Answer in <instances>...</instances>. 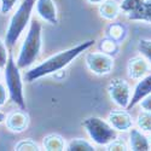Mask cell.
Wrapping results in <instances>:
<instances>
[{"label":"cell","instance_id":"6da1fadb","mask_svg":"<svg viewBox=\"0 0 151 151\" xmlns=\"http://www.w3.org/2000/svg\"><path fill=\"white\" fill-rule=\"evenodd\" d=\"M94 42H96L94 40H87V41L80 42L79 45L74 46L71 48L64 50V51H60L51 57H48L42 63H40L39 65L29 69L24 74V80L28 82H33L37 79H41L44 76H47V75L55 74L62 69H64L74 59H76L81 53H83L90 47H92Z\"/></svg>","mask_w":151,"mask_h":151},{"label":"cell","instance_id":"7a4b0ae2","mask_svg":"<svg viewBox=\"0 0 151 151\" xmlns=\"http://www.w3.org/2000/svg\"><path fill=\"white\" fill-rule=\"evenodd\" d=\"M41 33H42L41 23L36 19H33L30 22L28 34L21 46L19 53L16 60L19 69L29 68L39 58L41 53V47H42Z\"/></svg>","mask_w":151,"mask_h":151},{"label":"cell","instance_id":"3957f363","mask_svg":"<svg viewBox=\"0 0 151 151\" xmlns=\"http://www.w3.org/2000/svg\"><path fill=\"white\" fill-rule=\"evenodd\" d=\"M35 3L36 0H22V3L15 11V14L12 15L5 36V42L7 46L12 47L18 41L19 36L30 22L32 11L35 6Z\"/></svg>","mask_w":151,"mask_h":151},{"label":"cell","instance_id":"277c9868","mask_svg":"<svg viewBox=\"0 0 151 151\" xmlns=\"http://www.w3.org/2000/svg\"><path fill=\"white\" fill-rule=\"evenodd\" d=\"M5 69V81L9 91L10 99L14 102L19 109L26 110V99H24V90H23V80L21 76L19 67L15 62L14 57L10 56Z\"/></svg>","mask_w":151,"mask_h":151},{"label":"cell","instance_id":"5b68a950","mask_svg":"<svg viewBox=\"0 0 151 151\" xmlns=\"http://www.w3.org/2000/svg\"><path fill=\"white\" fill-rule=\"evenodd\" d=\"M82 126L85 127L87 134L91 138V140L93 143H96L97 145H108L109 143H111L114 139L117 138V133L116 129L112 127V126L99 119V117H88L82 122Z\"/></svg>","mask_w":151,"mask_h":151},{"label":"cell","instance_id":"8992f818","mask_svg":"<svg viewBox=\"0 0 151 151\" xmlns=\"http://www.w3.org/2000/svg\"><path fill=\"white\" fill-rule=\"evenodd\" d=\"M86 65L96 75H108L114 68V58L105 52H90L85 57Z\"/></svg>","mask_w":151,"mask_h":151},{"label":"cell","instance_id":"52a82bcc","mask_svg":"<svg viewBox=\"0 0 151 151\" xmlns=\"http://www.w3.org/2000/svg\"><path fill=\"white\" fill-rule=\"evenodd\" d=\"M108 93L111 100L122 109H127L132 97L131 86L123 79H114L108 85Z\"/></svg>","mask_w":151,"mask_h":151},{"label":"cell","instance_id":"ba28073f","mask_svg":"<svg viewBox=\"0 0 151 151\" xmlns=\"http://www.w3.org/2000/svg\"><path fill=\"white\" fill-rule=\"evenodd\" d=\"M36 12L45 22L56 26L58 23L57 7L53 0H36L35 3Z\"/></svg>","mask_w":151,"mask_h":151},{"label":"cell","instance_id":"9c48e42d","mask_svg":"<svg viewBox=\"0 0 151 151\" xmlns=\"http://www.w3.org/2000/svg\"><path fill=\"white\" fill-rule=\"evenodd\" d=\"M109 123L119 132H127L132 128V116L126 110H112L108 115Z\"/></svg>","mask_w":151,"mask_h":151},{"label":"cell","instance_id":"30bf717a","mask_svg":"<svg viewBox=\"0 0 151 151\" xmlns=\"http://www.w3.org/2000/svg\"><path fill=\"white\" fill-rule=\"evenodd\" d=\"M149 94H151V74L145 75V76L142 78L140 81L135 85L133 94L129 100V104L127 106V110H132V108H134L138 103H140Z\"/></svg>","mask_w":151,"mask_h":151},{"label":"cell","instance_id":"8fae6325","mask_svg":"<svg viewBox=\"0 0 151 151\" xmlns=\"http://www.w3.org/2000/svg\"><path fill=\"white\" fill-rule=\"evenodd\" d=\"M28 124H29V116L22 109L17 111H12L11 114L6 116V127L15 133H21L26 131L28 128Z\"/></svg>","mask_w":151,"mask_h":151},{"label":"cell","instance_id":"7c38bea8","mask_svg":"<svg viewBox=\"0 0 151 151\" xmlns=\"http://www.w3.org/2000/svg\"><path fill=\"white\" fill-rule=\"evenodd\" d=\"M149 70H150L149 62L144 57H139V56L133 57L127 63L128 76L133 80H140L149 73Z\"/></svg>","mask_w":151,"mask_h":151},{"label":"cell","instance_id":"4fadbf2b","mask_svg":"<svg viewBox=\"0 0 151 151\" xmlns=\"http://www.w3.org/2000/svg\"><path fill=\"white\" fill-rule=\"evenodd\" d=\"M150 140L138 128H132L129 133V147L133 151H147L150 150Z\"/></svg>","mask_w":151,"mask_h":151},{"label":"cell","instance_id":"5bb4252c","mask_svg":"<svg viewBox=\"0 0 151 151\" xmlns=\"http://www.w3.org/2000/svg\"><path fill=\"white\" fill-rule=\"evenodd\" d=\"M121 11L120 4L115 0H105L103 4L99 6V15L104 19L108 21H114Z\"/></svg>","mask_w":151,"mask_h":151},{"label":"cell","instance_id":"9a60e30c","mask_svg":"<svg viewBox=\"0 0 151 151\" xmlns=\"http://www.w3.org/2000/svg\"><path fill=\"white\" fill-rule=\"evenodd\" d=\"M128 19L132 21H143L151 23V0H144L143 4L127 15Z\"/></svg>","mask_w":151,"mask_h":151},{"label":"cell","instance_id":"2e32d148","mask_svg":"<svg viewBox=\"0 0 151 151\" xmlns=\"http://www.w3.org/2000/svg\"><path fill=\"white\" fill-rule=\"evenodd\" d=\"M44 149L47 151H63L65 150V142L59 134H48L42 140Z\"/></svg>","mask_w":151,"mask_h":151},{"label":"cell","instance_id":"e0dca14e","mask_svg":"<svg viewBox=\"0 0 151 151\" xmlns=\"http://www.w3.org/2000/svg\"><path fill=\"white\" fill-rule=\"evenodd\" d=\"M65 150L68 151H94L96 147L90 142L81 139V138H75V139H71L67 144Z\"/></svg>","mask_w":151,"mask_h":151},{"label":"cell","instance_id":"ac0fdd59","mask_svg":"<svg viewBox=\"0 0 151 151\" xmlns=\"http://www.w3.org/2000/svg\"><path fill=\"white\" fill-rule=\"evenodd\" d=\"M137 126L144 132H151V112L145 110L140 112L137 119Z\"/></svg>","mask_w":151,"mask_h":151},{"label":"cell","instance_id":"d6986e66","mask_svg":"<svg viewBox=\"0 0 151 151\" xmlns=\"http://www.w3.org/2000/svg\"><path fill=\"white\" fill-rule=\"evenodd\" d=\"M138 50L142 56L151 64V40L150 39H140L138 44Z\"/></svg>","mask_w":151,"mask_h":151},{"label":"cell","instance_id":"ffe728a7","mask_svg":"<svg viewBox=\"0 0 151 151\" xmlns=\"http://www.w3.org/2000/svg\"><path fill=\"white\" fill-rule=\"evenodd\" d=\"M143 1L144 0H122V3L120 4L121 11L128 15L139 7L143 4Z\"/></svg>","mask_w":151,"mask_h":151},{"label":"cell","instance_id":"44dd1931","mask_svg":"<svg viewBox=\"0 0 151 151\" xmlns=\"http://www.w3.org/2000/svg\"><path fill=\"white\" fill-rule=\"evenodd\" d=\"M15 150L17 151H36L39 150V146H37V144L32 140V139H26V140H21L18 144H16L15 146Z\"/></svg>","mask_w":151,"mask_h":151},{"label":"cell","instance_id":"7402d4cb","mask_svg":"<svg viewBox=\"0 0 151 151\" xmlns=\"http://www.w3.org/2000/svg\"><path fill=\"white\" fill-rule=\"evenodd\" d=\"M106 150L108 151H126V150H128V146L124 143V140L120 139V138H116V139H114L111 143L106 145Z\"/></svg>","mask_w":151,"mask_h":151},{"label":"cell","instance_id":"603a6c76","mask_svg":"<svg viewBox=\"0 0 151 151\" xmlns=\"http://www.w3.org/2000/svg\"><path fill=\"white\" fill-rule=\"evenodd\" d=\"M122 35H123V28L119 24H112L109 28V36L110 39L115 40V41H119L122 39Z\"/></svg>","mask_w":151,"mask_h":151},{"label":"cell","instance_id":"cb8c5ba5","mask_svg":"<svg viewBox=\"0 0 151 151\" xmlns=\"http://www.w3.org/2000/svg\"><path fill=\"white\" fill-rule=\"evenodd\" d=\"M7 45H5V41L0 39V68H5L9 60V52H7Z\"/></svg>","mask_w":151,"mask_h":151},{"label":"cell","instance_id":"d4e9b609","mask_svg":"<svg viewBox=\"0 0 151 151\" xmlns=\"http://www.w3.org/2000/svg\"><path fill=\"white\" fill-rule=\"evenodd\" d=\"M18 4V0H1L0 4V12L3 15H6L15 9V6Z\"/></svg>","mask_w":151,"mask_h":151},{"label":"cell","instance_id":"484cf974","mask_svg":"<svg viewBox=\"0 0 151 151\" xmlns=\"http://www.w3.org/2000/svg\"><path fill=\"white\" fill-rule=\"evenodd\" d=\"M102 50L103 52L105 53H114L116 50H117V45H116V41L112 40V39H105L104 41H102Z\"/></svg>","mask_w":151,"mask_h":151},{"label":"cell","instance_id":"4316f807","mask_svg":"<svg viewBox=\"0 0 151 151\" xmlns=\"http://www.w3.org/2000/svg\"><path fill=\"white\" fill-rule=\"evenodd\" d=\"M7 96H9L7 87H5L3 83H0V106L5 105L6 100H7Z\"/></svg>","mask_w":151,"mask_h":151},{"label":"cell","instance_id":"83f0119b","mask_svg":"<svg viewBox=\"0 0 151 151\" xmlns=\"http://www.w3.org/2000/svg\"><path fill=\"white\" fill-rule=\"evenodd\" d=\"M140 106L143 108V110L151 112V94L146 96V97L142 100V102H140Z\"/></svg>","mask_w":151,"mask_h":151},{"label":"cell","instance_id":"f1b7e54d","mask_svg":"<svg viewBox=\"0 0 151 151\" xmlns=\"http://www.w3.org/2000/svg\"><path fill=\"white\" fill-rule=\"evenodd\" d=\"M105 1V0H87V3L88 4H92V5H100V4H103Z\"/></svg>","mask_w":151,"mask_h":151},{"label":"cell","instance_id":"f546056e","mask_svg":"<svg viewBox=\"0 0 151 151\" xmlns=\"http://www.w3.org/2000/svg\"><path fill=\"white\" fill-rule=\"evenodd\" d=\"M4 121H6V115L4 114V112L0 111V123L4 122Z\"/></svg>","mask_w":151,"mask_h":151},{"label":"cell","instance_id":"4dcf8cb0","mask_svg":"<svg viewBox=\"0 0 151 151\" xmlns=\"http://www.w3.org/2000/svg\"><path fill=\"white\" fill-rule=\"evenodd\" d=\"M150 143H151V137H150Z\"/></svg>","mask_w":151,"mask_h":151},{"label":"cell","instance_id":"1f68e13d","mask_svg":"<svg viewBox=\"0 0 151 151\" xmlns=\"http://www.w3.org/2000/svg\"><path fill=\"white\" fill-rule=\"evenodd\" d=\"M0 4H1V0H0Z\"/></svg>","mask_w":151,"mask_h":151},{"label":"cell","instance_id":"d6a6232c","mask_svg":"<svg viewBox=\"0 0 151 151\" xmlns=\"http://www.w3.org/2000/svg\"><path fill=\"white\" fill-rule=\"evenodd\" d=\"M0 70H1V68H0Z\"/></svg>","mask_w":151,"mask_h":151}]
</instances>
